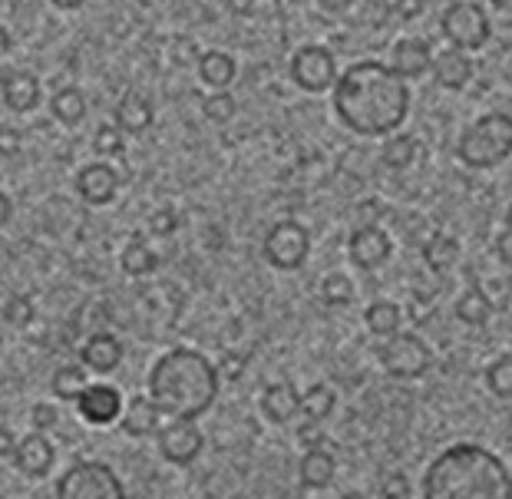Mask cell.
<instances>
[{
  "label": "cell",
  "mask_w": 512,
  "mask_h": 499,
  "mask_svg": "<svg viewBox=\"0 0 512 499\" xmlns=\"http://www.w3.org/2000/svg\"><path fill=\"white\" fill-rule=\"evenodd\" d=\"M334 113L357 136L397 133L410 113L407 80L390 63H351L334 83Z\"/></svg>",
  "instance_id": "obj_1"
},
{
  "label": "cell",
  "mask_w": 512,
  "mask_h": 499,
  "mask_svg": "<svg viewBox=\"0 0 512 499\" xmlns=\"http://www.w3.org/2000/svg\"><path fill=\"white\" fill-rule=\"evenodd\" d=\"M427 499H509L512 476L493 450L479 443H453L423 473Z\"/></svg>",
  "instance_id": "obj_2"
},
{
  "label": "cell",
  "mask_w": 512,
  "mask_h": 499,
  "mask_svg": "<svg viewBox=\"0 0 512 499\" xmlns=\"http://www.w3.org/2000/svg\"><path fill=\"white\" fill-rule=\"evenodd\" d=\"M149 397L156 400L162 417H202L219 397V367L209 357L176 347L162 354L149 374Z\"/></svg>",
  "instance_id": "obj_3"
},
{
  "label": "cell",
  "mask_w": 512,
  "mask_h": 499,
  "mask_svg": "<svg viewBox=\"0 0 512 499\" xmlns=\"http://www.w3.org/2000/svg\"><path fill=\"white\" fill-rule=\"evenodd\" d=\"M456 156L470 169H496L512 156V116L486 113L473 126L463 129Z\"/></svg>",
  "instance_id": "obj_4"
},
{
  "label": "cell",
  "mask_w": 512,
  "mask_h": 499,
  "mask_svg": "<svg viewBox=\"0 0 512 499\" xmlns=\"http://www.w3.org/2000/svg\"><path fill=\"white\" fill-rule=\"evenodd\" d=\"M60 499H123L126 490L119 483V476L106 463L83 460L73 463L57 483Z\"/></svg>",
  "instance_id": "obj_5"
},
{
  "label": "cell",
  "mask_w": 512,
  "mask_h": 499,
  "mask_svg": "<svg viewBox=\"0 0 512 499\" xmlns=\"http://www.w3.org/2000/svg\"><path fill=\"white\" fill-rule=\"evenodd\" d=\"M377 357L394 381H417V377L427 374V367H430L427 341L417 338V334H410V331L387 334L377 347Z\"/></svg>",
  "instance_id": "obj_6"
},
{
  "label": "cell",
  "mask_w": 512,
  "mask_h": 499,
  "mask_svg": "<svg viewBox=\"0 0 512 499\" xmlns=\"http://www.w3.org/2000/svg\"><path fill=\"white\" fill-rule=\"evenodd\" d=\"M440 30L450 40V47H460L466 53L483 50L489 37H493L489 14L479 4H473V0H456V4L446 7L440 17Z\"/></svg>",
  "instance_id": "obj_7"
},
{
  "label": "cell",
  "mask_w": 512,
  "mask_h": 499,
  "mask_svg": "<svg viewBox=\"0 0 512 499\" xmlns=\"http://www.w3.org/2000/svg\"><path fill=\"white\" fill-rule=\"evenodd\" d=\"M265 262L278 271H298L311 255V232L304 229L301 222H278L271 225L268 235H265Z\"/></svg>",
  "instance_id": "obj_8"
},
{
  "label": "cell",
  "mask_w": 512,
  "mask_h": 499,
  "mask_svg": "<svg viewBox=\"0 0 512 499\" xmlns=\"http://www.w3.org/2000/svg\"><path fill=\"white\" fill-rule=\"evenodd\" d=\"M337 60L328 47L321 43H308V47L294 50L291 57V83L304 93H328L337 83Z\"/></svg>",
  "instance_id": "obj_9"
},
{
  "label": "cell",
  "mask_w": 512,
  "mask_h": 499,
  "mask_svg": "<svg viewBox=\"0 0 512 499\" xmlns=\"http://www.w3.org/2000/svg\"><path fill=\"white\" fill-rule=\"evenodd\" d=\"M202 447H205L202 430L189 417H172L166 427H159V453L169 463L189 466L202 453Z\"/></svg>",
  "instance_id": "obj_10"
},
{
  "label": "cell",
  "mask_w": 512,
  "mask_h": 499,
  "mask_svg": "<svg viewBox=\"0 0 512 499\" xmlns=\"http://www.w3.org/2000/svg\"><path fill=\"white\" fill-rule=\"evenodd\" d=\"M390 255H394V242H390V235L374 222L354 229L351 238H347V258H351V265L361 271L384 268L390 262Z\"/></svg>",
  "instance_id": "obj_11"
},
{
  "label": "cell",
  "mask_w": 512,
  "mask_h": 499,
  "mask_svg": "<svg viewBox=\"0 0 512 499\" xmlns=\"http://www.w3.org/2000/svg\"><path fill=\"white\" fill-rule=\"evenodd\" d=\"M76 410L86 423H96V427H106L123 414V397L119 390L110 384H86V390L76 397Z\"/></svg>",
  "instance_id": "obj_12"
},
{
  "label": "cell",
  "mask_w": 512,
  "mask_h": 499,
  "mask_svg": "<svg viewBox=\"0 0 512 499\" xmlns=\"http://www.w3.org/2000/svg\"><path fill=\"white\" fill-rule=\"evenodd\" d=\"M76 192L86 205H110L119 192V176L106 162H90L76 172Z\"/></svg>",
  "instance_id": "obj_13"
},
{
  "label": "cell",
  "mask_w": 512,
  "mask_h": 499,
  "mask_svg": "<svg viewBox=\"0 0 512 499\" xmlns=\"http://www.w3.org/2000/svg\"><path fill=\"white\" fill-rule=\"evenodd\" d=\"M430 73L433 80H437V86H443V90H463L466 83L473 80V60L470 53L460 50V47H446L443 53H437L430 63Z\"/></svg>",
  "instance_id": "obj_14"
},
{
  "label": "cell",
  "mask_w": 512,
  "mask_h": 499,
  "mask_svg": "<svg viewBox=\"0 0 512 499\" xmlns=\"http://www.w3.org/2000/svg\"><path fill=\"white\" fill-rule=\"evenodd\" d=\"M14 466L24 476H30V480H40V476H47L50 473V466H53V447H50V440L43 437V433H27L24 440L14 447Z\"/></svg>",
  "instance_id": "obj_15"
},
{
  "label": "cell",
  "mask_w": 512,
  "mask_h": 499,
  "mask_svg": "<svg viewBox=\"0 0 512 499\" xmlns=\"http://www.w3.org/2000/svg\"><path fill=\"white\" fill-rule=\"evenodd\" d=\"M430 63H433V50H430V43L420 37L397 40L394 53H390V67H394L403 80H417L423 73H430Z\"/></svg>",
  "instance_id": "obj_16"
},
{
  "label": "cell",
  "mask_w": 512,
  "mask_h": 499,
  "mask_svg": "<svg viewBox=\"0 0 512 499\" xmlns=\"http://www.w3.org/2000/svg\"><path fill=\"white\" fill-rule=\"evenodd\" d=\"M261 414L271 423H288L301 414V394L291 381H278L268 384L265 394H261Z\"/></svg>",
  "instance_id": "obj_17"
},
{
  "label": "cell",
  "mask_w": 512,
  "mask_h": 499,
  "mask_svg": "<svg viewBox=\"0 0 512 499\" xmlns=\"http://www.w3.org/2000/svg\"><path fill=\"white\" fill-rule=\"evenodd\" d=\"M0 93H4V103L10 113H30L40 106V80L27 70L7 73Z\"/></svg>",
  "instance_id": "obj_18"
},
{
  "label": "cell",
  "mask_w": 512,
  "mask_h": 499,
  "mask_svg": "<svg viewBox=\"0 0 512 499\" xmlns=\"http://www.w3.org/2000/svg\"><path fill=\"white\" fill-rule=\"evenodd\" d=\"M334 476H337L334 453L324 447H308V453H304L298 466V480L304 490H324V486L334 483Z\"/></svg>",
  "instance_id": "obj_19"
},
{
  "label": "cell",
  "mask_w": 512,
  "mask_h": 499,
  "mask_svg": "<svg viewBox=\"0 0 512 499\" xmlns=\"http://www.w3.org/2000/svg\"><path fill=\"white\" fill-rule=\"evenodd\" d=\"M80 361L96 374H110L123 361V344H119L113 334H90L80 351Z\"/></svg>",
  "instance_id": "obj_20"
},
{
  "label": "cell",
  "mask_w": 512,
  "mask_h": 499,
  "mask_svg": "<svg viewBox=\"0 0 512 499\" xmlns=\"http://www.w3.org/2000/svg\"><path fill=\"white\" fill-rule=\"evenodd\" d=\"M116 126L123 133H146L152 126V103L139 90H126L116 103Z\"/></svg>",
  "instance_id": "obj_21"
},
{
  "label": "cell",
  "mask_w": 512,
  "mask_h": 499,
  "mask_svg": "<svg viewBox=\"0 0 512 499\" xmlns=\"http://www.w3.org/2000/svg\"><path fill=\"white\" fill-rule=\"evenodd\" d=\"M159 417H162V410L156 407V400L139 394L129 400L119 427H123V433H129V437H149V433H159Z\"/></svg>",
  "instance_id": "obj_22"
},
{
  "label": "cell",
  "mask_w": 512,
  "mask_h": 499,
  "mask_svg": "<svg viewBox=\"0 0 512 499\" xmlns=\"http://www.w3.org/2000/svg\"><path fill=\"white\" fill-rule=\"evenodd\" d=\"M456 318H460L466 328H486L489 324V318L496 314V308H493V301L486 298V291L483 288H470V291H463L460 298H456Z\"/></svg>",
  "instance_id": "obj_23"
},
{
  "label": "cell",
  "mask_w": 512,
  "mask_h": 499,
  "mask_svg": "<svg viewBox=\"0 0 512 499\" xmlns=\"http://www.w3.org/2000/svg\"><path fill=\"white\" fill-rule=\"evenodd\" d=\"M423 262H427L430 271H437V275H446V271L456 268V262H460V242L443 232L430 235L423 242Z\"/></svg>",
  "instance_id": "obj_24"
},
{
  "label": "cell",
  "mask_w": 512,
  "mask_h": 499,
  "mask_svg": "<svg viewBox=\"0 0 512 499\" xmlns=\"http://www.w3.org/2000/svg\"><path fill=\"white\" fill-rule=\"evenodd\" d=\"M195 67H199V80H202L205 86H215V90H225V86H232L235 73H238L235 60L228 57V53H222V50L202 53Z\"/></svg>",
  "instance_id": "obj_25"
},
{
  "label": "cell",
  "mask_w": 512,
  "mask_h": 499,
  "mask_svg": "<svg viewBox=\"0 0 512 499\" xmlns=\"http://www.w3.org/2000/svg\"><path fill=\"white\" fill-rule=\"evenodd\" d=\"M119 268H123L129 278H146L159 268V255L136 235V238H129L123 255H119Z\"/></svg>",
  "instance_id": "obj_26"
},
{
  "label": "cell",
  "mask_w": 512,
  "mask_h": 499,
  "mask_svg": "<svg viewBox=\"0 0 512 499\" xmlns=\"http://www.w3.org/2000/svg\"><path fill=\"white\" fill-rule=\"evenodd\" d=\"M400 321H403V311L397 308V301H387V298L374 301V305L364 311L367 331L377 334V338H387V334L400 331Z\"/></svg>",
  "instance_id": "obj_27"
},
{
  "label": "cell",
  "mask_w": 512,
  "mask_h": 499,
  "mask_svg": "<svg viewBox=\"0 0 512 499\" xmlns=\"http://www.w3.org/2000/svg\"><path fill=\"white\" fill-rule=\"evenodd\" d=\"M50 113H53V119H57V123H63V126L83 123V116H86V96H83L80 90H73V86H63V90L53 93Z\"/></svg>",
  "instance_id": "obj_28"
},
{
  "label": "cell",
  "mask_w": 512,
  "mask_h": 499,
  "mask_svg": "<svg viewBox=\"0 0 512 499\" xmlns=\"http://www.w3.org/2000/svg\"><path fill=\"white\" fill-rule=\"evenodd\" d=\"M413 159H417V139L407 133H390L384 149H380V162H384L387 169L403 172L413 166Z\"/></svg>",
  "instance_id": "obj_29"
},
{
  "label": "cell",
  "mask_w": 512,
  "mask_h": 499,
  "mask_svg": "<svg viewBox=\"0 0 512 499\" xmlns=\"http://www.w3.org/2000/svg\"><path fill=\"white\" fill-rule=\"evenodd\" d=\"M334 404H337V397H334V390L328 384H314V387H308L301 394V414L308 420H318V423L328 420Z\"/></svg>",
  "instance_id": "obj_30"
},
{
  "label": "cell",
  "mask_w": 512,
  "mask_h": 499,
  "mask_svg": "<svg viewBox=\"0 0 512 499\" xmlns=\"http://www.w3.org/2000/svg\"><path fill=\"white\" fill-rule=\"evenodd\" d=\"M321 301L328 308H347L354 301V281L347 278L344 271H331V275L321 281Z\"/></svg>",
  "instance_id": "obj_31"
},
{
  "label": "cell",
  "mask_w": 512,
  "mask_h": 499,
  "mask_svg": "<svg viewBox=\"0 0 512 499\" xmlns=\"http://www.w3.org/2000/svg\"><path fill=\"white\" fill-rule=\"evenodd\" d=\"M486 387L493 397L512 400V354L496 357V361L486 367Z\"/></svg>",
  "instance_id": "obj_32"
},
{
  "label": "cell",
  "mask_w": 512,
  "mask_h": 499,
  "mask_svg": "<svg viewBox=\"0 0 512 499\" xmlns=\"http://www.w3.org/2000/svg\"><path fill=\"white\" fill-rule=\"evenodd\" d=\"M86 390V374L83 367H60L57 374H53V394H57L60 400H67V404H76V397H80Z\"/></svg>",
  "instance_id": "obj_33"
},
{
  "label": "cell",
  "mask_w": 512,
  "mask_h": 499,
  "mask_svg": "<svg viewBox=\"0 0 512 499\" xmlns=\"http://www.w3.org/2000/svg\"><path fill=\"white\" fill-rule=\"evenodd\" d=\"M202 113H205V119H212V123H228V119L238 113V103L228 90H215L212 96L202 100Z\"/></svg>",
  "instance_id": "obj_34"
},
{
  "label": "cell",
  "mask_w": 512,
  "mask_h": 499,
  "mask_svg": "<svg viewBox=\"0 0 512 499\" xmlns=\"http://www.w3.org/2000/svg\"><path fill=\"white\" fill-rule=\"evenodd\" d=\"M93 149H96L100 156H123V149H126V143H123V129H119L116 123L100 126V129H96V136H93Z\"/></svg>",
  "instance_id": "obj_35"
},
{
  "label": "cell",
  "mask_w": 512,
  "mask_h": 499,
  "mask_svg": "<svg viewBox=\"0 0 512 499\" xmlns=\"http://www.w3.org/2000/svg\"><path fill=\"white\" fill-rule=\"evenodd\" d=\"M34 314H37V308L27 295H14L4 305V321L14 324V328H27V324L34 321Z\"/></svg>",
  "instance_id": "obj_36"
},
{
  "label": "cell",
  "mask_w": 512,
  "mask_h": 499,
  "mask_svg": "<svg viewBox=\"0 0 512 499\" xmlns=\"http://www.w3.org/2000/svg\"><path fill=\"white\" fill-rule=\"evenodd\" d=\"M176 225H179V219H176V212H172V209H156V212H152V219H149L152 235H159V238L176 232Z\"/></svg>",
  "instance_id": "obj_37"
},
{
  "label": "cell",
  "mask_w": 512,
  "mask_h": 499,
  "mask_svg": "<svg viewBox=\"0 0 512 499\" xmlns=\"http://www.w3.org/2000/svg\"><path fill=\"white\" fill-rule=\"evenodd\" d=\"M199 47H195L192 40H185V37H179L176 43H172V60L179 63V67H185V63H199Z\"/></svg>",
  "instance_id": "obj_38"
},
{
  "label": "cell",
  "mask_w": 512,
  "mask_h": 499,
  "mask_svg": "<svg viewBox=\"0 0 512 499\" xmlns=\"http://www.w3.org/2000/svg\"><path fill=\"white\" fill-rule=\"evenodd\" d=\"M30 420H34L37 430H50L53 423L60 420V414H57V407H53V404H37L34 414H30Z\"/></svg>",
  "instance_id": "obj_39"
},
{
  "label": "cell",
  "mask_w": 512,
  "mask_h": 499,
  "mask_svg": "<svg viewBox=\"0 0 512 499\" xmlns=\"http://www.w3.org/2000/svg\"><path fill=\"white\" fill-rule=\"evenodd\" d=\"M321 440H324V433H321V427H318V420L301 423V430H298V443H304V447H321Z\"/></svg>",
  "instance_id": "obj_40"
},
{
  "label": "cell",
  "mask_w": 512,
  "mask_h": 499,
  "mask_svg": "<svg viewBox=\"0 0 512 499\" xmlns=\"http://www.w3.org/2000/svg\"><path fill=\"white\" fill-rule=\"evenodd\" d=\"M380 496H384V499H394V496H400V499H407V496H410L407 476H403V473H397V476H390V480H387V486H384V490H380Z\"/></svg>",
  "instance_id": "obj_41"
},
{
  "label": "cell",
  "mask_w": 512,
  "mask_h": 499,
  "mask_svg": "<svg viewBox=\"0 0 512 499\" xmlns=\"http://www.w3.org/2000/svg\"><path fill=\"white\" fill-rule=\"evenodd\" d=\"M423 7H427V0H394V10L400 20H413L423 14Z\"/></svg>",
  "instance_id": "obj_42"
},
{
  "label": "cell",
  "mask_w": 512,
  "mask_h": 499,
  "mask_svg": "<svg viewBox=\"0 0 512 499\" xmlns=\"http://www.w3.org/2000/svg\"><path fill=\"white\" fill-rule=\"evenodd\" d=\"M496 258L503 262L506 268H512V229L499 232L496 235Z\"/></svg>",
  "instance_id": "obj_43"
},
{
  "label": "cell",
  "mask_w": 512,
  "mask_h": 499,
  "mask_svg": "<svg viewBox=\"0 0 512 499\" xmlns=\"http://www.w3.org/2000/svg\"><path fill=\"white\" fill-rule=\"evenodd\" d=\"M242 367H245L242 357L228 354L225 361H222V367H219V377H228V381H238V374H242Z\"/></svg>",
  "instance_id": "obj_44"
},
{
  "label": "cell",
  "mask_w": 512,
  "mask_h": 499,
  "mask_svg": "<svg viewBox=\"0 0 512 499\" xmlns=\"http://www.w3.org/2000/svg\"><path fill=\"white\" fill-rule=\"evenodd\" d=\"M10 215H14V205H10L7 192H0V225H7Z\"/></svg>",
  "instance_id": "obj_45"
},
{
  "label": "cell",
  "mask_w": 512,
  "mask_h": 499,
  "mask_svg": "<svg viewBox=\"0 0 512 499\" xmlns=\"http://www.w3.org/2000/svg\"><path fill=\"white\" fill-rule=\"evenodd\" d=\"M318 4L324 7V10H347L354 4V0H318Z\"/></svg>",
  "instance_id": "obj_46"
},
{
  "label": "cell",
  "mask_w": 512,
  "mask_h": 499,
  "mask_svg": "<svg viewBox=\"0 0 512 499\" xmlns=\"http://www.w3.org/2000/svg\"><path fill=\"white\" fill-rule=\"evenodd\" d=\"M10 43H14V40H10V30L0 27V57H7V53H10Z\"/></svg>",
  "instance_id": "obj_47"
},
{
  "label": "cell",
  "mask_w": 512,
  "mask_h": 499,
  "mask_svg": "<svg viewBox=\"0 0 512 499\" xmlns=\"http://www.w3.org/2000/svg\"><path fill=\"white\" fill-rule=\"evenodd\" d=\"M53 7H60V10H76V7H83L86 0H50Z\"/></svg>",
  "instance_id": "obj_48"
},
{
  "label": "cell",
  "mask_w": 512,
  "mask_h": 499,
  "mask_svg": "<svg viewBox=\"0 0 512 499\" xmlns=\"http://www.w3.org/2000/svg\"><path fill=\"white\" fill-rule=\"evenodd\" d=\"M252 4L255 0H232V10L235 14H252Z\"/></svg>",
  "instance_id": "obj_49"
},
{
  "label": "cell",
  "mask_w": 512,
  "mask_h": 499,
  "mask_svg": "<svg viewBox=\"0 0 512 499\" xmlns=\"http://www.w3.org/2000/svg\"><path fill=\"white\" fill-rule=\"evenodd\" d=\"M489 4H493L499 14H512V0H489Z\"/></svg>",
  "instance_id": "obj_50"
},
{
  "label": "cell",
  "mask_w": 512,
  "mask_h": 499,
  "mask_svg": "<svg viewBox=\"0 0 512 499\" xmlns=\"http://www.w3.org/2000/svg\"><path fill=\"white\" fill-rule=\"evenodd\" d=\"M506 229H512V205L506 209Z\"/></svg>",
  "instance_id": "obj_51"
},
{
  "label": "cell",
  "mask_w": 512,
  "mask_h": 499,
  "mask_svg": "<svg viewBox=\"0 0 512 499\" xmlns=\"http://www.w3.org/2000/svg\"><path fill=\"white\" fill-rule=\"evenodd\" d=\"M285 4H304V0H285Z\"/></svg>",
  "instance_id": "obj_52"
}]
</instances>
